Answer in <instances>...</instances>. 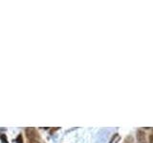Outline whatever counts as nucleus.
Here are the masks:
<instances>
[{
  "instance_id": "6",
  "label": "nucleus",
  "mask_w": 153,
  "mask_h": 143,
  "mask_svg": "<svg viewBox=\"0 0 153 143\" xmlns=\"http://www.w3.org/2000/svg\"><path fill=\"white\" fill-rule=\"evenodd\" d=\"M149 143H153V133L149 136Z\"/></svg>"
},
{
  "instance_id": "7",
  "label": "nucleus",
  "mask_w": 153,
  "mask_h": 143,
  "mask_svg": "<svg viewBox=\"0 0 153 143\" xmlns=\"http://www.w3.org/2000/svg\"><path fill=\"white\" fill-rule=\"evenodd\" d=\"M29 143H40L39 139H36V140H31V141H29Z\"/></svg>"
},
{
  "instance_id": "5",
  "label": "nucleus",
  "mask_w": 153,
  "mask_h": 143,
  "mask_svg": "<svg viewBox=\"0 0 153 143\" xmlns=\"http://www.w3.org/2000/svg\"><path fill=\"white\" fill-rule=\"evenodd\" d=\"M16 143H24L23 142V136L22 135H19L16 138Z\"/></svg>"
},
{
  "instance_id": "3",
  "label": "nucleus",
  "mask_w": 153,
  "mask_h": 143,
  "mask_svg": "<svg viewBox=\"0 0 153 143\" xmlns=\"http://www.w3.org/2000/svg\"><path fill=\"white\" fill-rule=\"evenodd\" d=\"M121 139V136H120L118 133H115L114 136L112 137V139H111V142L110 143H118V141Z\"/></svg>"
},
{
  "instance_id": "1",
  "label": "nucleus",
  "mask_w": 153,
  "mask_h": 143,
  "mask_svg": "<svg viewBox=\"0 0 153 143\" xmlns=\"http://www.w3.org/2000/svg\"><path fill=\"white\" fill-rule=\"evenodd\" d=\"M26 136L29 139V141L39 139L38 133H37V132L35 128H26Z\"/></svg>"
},
{
  "instance_id": "4",
  "label": "nucleus",
  "mask_w": 153,
  "mask_h": 143,
  "mask_svg": "<svg viewBox=\"0 0 153 143\" xmlns=\"http://www.w3.org/2000/svg\"><path fill=\"white\" fill-rule=\"evenodd\" d=\"M0 138H1L2 143H9L8 139H7V136H6L5 133H0Z\"/></svg>"
},
{
  "instance_id": "2",
  "label": "nucleus",
  "mask_w": 153,
  "mask_h": 143,
  "mask_svg": "<svg viewBox=\"0 0 153 143\" xmlns=\"http://www.w3.org/2000/svg\"><path fill=\"white\" fill-rule=\"evenodd\" d=\"M137 141L138 143H147L146 138V133L142 130H138L137 132Z\"/></svg>"
}]
</instances>
